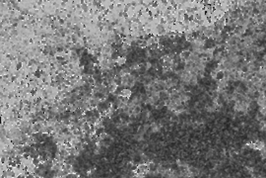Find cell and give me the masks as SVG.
I'll return each mask as SVG.
<instances>
[{"label":"cell","instance_id":"7a4b0ae2","mask_svg":"<svg viewBox=\"0 0 266 178\" xmlns=\"http://www.w3.org/2000/svg\"><path fill=\"white\" fill-rule=\"evenodd\" d=\"M131 94H132V90H131V89H129V88H125V89H124V90L121 92V96H123V97H126V98H129Z\"/></svg>","mask_w":266,"mask_h":178},{"label":"cell","instance_id":"6da1fadb","mask_svg":"<svg viewBox=\"0 0 266 178\" xmlns=\"http://www.w3.org/2000/svg\"><path fill=\"white\" fill-rule=\"evenodd\" d=\"M106 88H107V90H108L109 93H114L116 91V89H117V85L113 82L111 83V84H109L108 86H106Z\"/></svg>","mask_w":266,"mask_h":178}]
</instances>
